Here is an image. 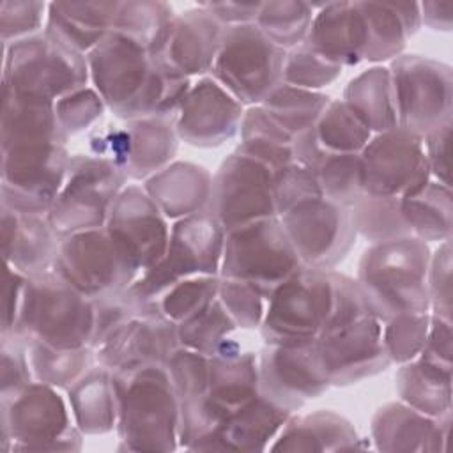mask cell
I'll return each instance as SVG.
<instances>
[{
	"instance_id": "obj_1",
	"label": "cell",
	"mask_w": 453,
	"mask_h": 453,
	"mask_svg": "<svg viewBox=\"0 0 453 453\" xmlns=\"http://www.w3.org/2000/svg\"><path fill=\"white\" fill-rule=\"evenodd\" d=\"M85 58L96 92L122 120L175 119L193 83L188 78H168L147 46L119 32H110Z\"/></svg>"
},
{
	"instance_id": "obj_2",
	"label": "cell",
	"mask_w": 453,
	"mask_h": 453,
	"mask_svg": "<svg viewBox=\"0 0 453 453\" xmlns=\"http://www.w3.org/2000/svg\"><path fill=\"white\" fill-rule=\"evenodd\" d=\"M315 350L333 386L373 377L391 361L382 345V322L372 311L357 281L336 273V303Z\"/></svg>"
},
{
	"instance_id": "obj_3",
	"label": "cell",
	"mask_w": 453,
	"mask_h": 453,
	"mask_svg": "<svg viewBox=\"0 0 453 453\" xmlns=\"http://www.w3.org/2000/svg\"><path fill=\"white\" fill-rule=\"evenodd\" d=\"M428 264V244L416 237L377 242L365 250L356 281L380 322L430 310Z\"/></svg>"
},
{
	"instance_id": "obj_4",
	"label": "cell",
	"mask_w": 453,
	"mask_h": 453,
	"mask_svg": "<svg viewBox=\"0 0 453 453\" xmlns=\"http://www.w3.org/2000/svg\"><path fill=\"white\" fill-rule=\"evenodd\" d=\"M119 389L117 435L122 448L168 451L179 448L180 400L165 365L113 373Z\"/></svg>"
},
{
	"instance_id": "obj_5",
	"label": "cell",
	"mask_w": 453,
	"mask_h": 453,
	"mask_svg": "<svg viewBox=\"0 0 453 453\" xmlns=\"http://www.w3.org/2000/svg\"><path fill=\"white\" fill-rule=\"evenodd\" d=\"M94 317V301L80 294L51 267L27 276L14 333L53 347H90Z\"/></svg>"
},
{
	"instance_id": "obj_6",
	"label": "cell",
	"mask_w": 453,
	"mask_h": 453,
	"mask_svg": "<svg viewBox=\"0 0 453 453\" xmlns=\"http://www.w3.org/2000/svg\"><path fill=\"white\" fill-rule=\"evenodd\" d=\"M260 389L258 354L234 345L211 356L203 391L180 403L179 446L193 449Z\"/></svg>"
},
{
	"instance_id": "obj_7",
	"label": "cell",
	"mask_w": 453,
	"mask_h": 453,
	"mask_svg": "<svg viewBox=\"0 0 453 453\" xmlns=\"http://www.w3.org/2000/svg\"><path fill=\"white\" fill-rule=\"evenodd\" d=\"M336 303V271L301 267L265 299L260 334L265 343L315 342Z\"/></svg>"
},
{
	"instance_id": "obj_8",
	"label": "cell",
	"mask_w": 453,
	"mask_h": 453,
	"mask_svg": "<svg viewBox=\"0 0 453 453\" xmlns=\"http://www.w3.org/2000/svg\"><path fill=\"white\" fill-rule=\"evenodd\" d=\"M88 80L87 58L44 32L4 46V88L14 94L55 104Z\"/></svg>"
},
{
	"instance_id": "obj_9",
	"label": "cell",
	"mask_w": 453,
	"mask_h": 453,
	"mask_svg": "<svg viewBox=\"0 0 453 453\" xmlns=\"http://www.w3.org/2000/svg\"><path fill=\"white\" fill-rule=\"evenodd\" d=\"M285 57L255 23L223 27L211 74L244 108L257 106L281 83Z\"/></svg>"
},
{
	"instance_id": "obj_10",
	"label": "cell",
	"mask_w": 453,
	"mask_h": 453,
	"mask_svg": "<svg viewBox=\"0 0 453 453\" xmlns=\"http://www.w3.org/2000/svg\"><path fill=\"white\" fill-rule=\"evenodd\" d=\"M303 267L278 216L257 219L225 234L219 276L269 294Z\"/></svg>"
},
{
	"instance_id": "obj_11",
	"label": "cell",
	"mask_w": 453,
	"mask_h": 453,
	"mask_svg": "<svg viewBox=\"0 0 453 453\" xmlns=\"http://www.w3.org/2000/svg\"><path fill=\"white\" fill-rule=\"evenodd\" d=\"M126 180L122 168L108 157L92 152L71 156L64 186L46 216L48 223L60 239L103 228Z\"/></svg>"
},
{
	"instance_id": "obj_12",
	"label": "cell",
	"mask_w": 453,
	"mask_h": 453,
	"mask_svg": "<svg viewBox=\"0 0 453 453\" xmlns=\"http://www.w3.org/2000/svg\"><path fill=\"white\" fill-rule=\"evenodd\" d=\"M57 388L32 380L2 395L4 449H80L81 432Z\"/></svg>"
},
{
	"instance_id": "obj_13",
	"label": "cell",
	"mask_w": 453,
	"mask_h": 453,
	"mask_svg": "<svg viewBox=\"0 0 453 453\" xmlns=\"http://www.w3.org/2000/svg\"><path fill=\"white\" fill-rule=\"evenodd\" d=\"M223 242L225 230L209 211L177 219L170 228L165 257L142 273L129 288L142 299L156 303L168 288L186 278L219 276Z\"/></svg>"
},
{
	"instance_id": "obj_14",
	"label": "cell",
	"mask_w": 453,
	"mask_h": 453,
	"mask_svg": "<svg viewBox=\"0 0 453 453\" xmlns=\"http://www.w3.org/2000/svg\"><path fill=\"white\" fill-rule=\"evenodd\" d=\"M65 143L23 142L2 147V205L48 216L67 177Z\"/></svg>"
},
{
	"instance_id": "obj_15",
	"label": "cell",
	"mask_w": 453,
	"mask_h": 453,
	"mask_svg": "<svg viewBox=\"0 0 453 453\" xmlns=\"http://www.w3.org/2000/svg\"><path fill=\"white\" fill-rule=\"evenodd\" d=\"M389 69L398 127L425 138L451 120L453 80L448 64L400 55Z\"/></svg>"
},
{
	"instance_id": "obj_16",
	"label": "cell",
	"mask_w": 453,
	"mask_h": 453,
	"mask_svg": "<svg viewBox=\"0 0 453 453\" xmlns=\"http://www.w3.org/2000/svg\"><path fill=\"white\" fill-rule=\"evenodd\" d=\"M53 269L92 301L127 290L140 276L104 226L62 237Z\"/></svg>"
},
{
	"instance_id": "obj_17",
	"label": "cell",
	"mask_w": 453,
	"mask_h": 453,
	"mask_svg": "<svg viewBox=\"0 0 453 453\" xmlns=\"http://www.w3.org/2000/svg\"><path fill=\"white\" fill-rule=\"evenodd\" d=\"M177 140L173 119L145 117L96 129L90 149L120 166L127 179L147 180L173 161Z\"/></svg>"
},
{
	"instance_id": "obj_18",
	"label": "cell",
	"mask_w": 453,
	"mask_h": 453,
	"mask_svg": "<svg viewBox=\"0 0 453 453\" xmlns=\"http://www.w3.org/2000/svg\"><path fill=\"white\" fill-rule=\"evenodd\" d=\"M303 267L333 269L350 251L356 230L349 207L324 196L304 200L278 216Z\"/></svg>"
},
{
	"instance_id": "obj_19",
	"label": "cell",
	"mask_w": 453,
	"mask_h": 453,
	"mask_svg": "<svg viewBox=\"0 0 453 453\" xmlns=\"http://www.w3.org/2000/svg\"><path fill=\"white\" fill-rule=\"evenodd\" d=\"M274 170L234 150L212 175L209 212L225 234L241 225L274 218Z\"/></svg>"
},
{
	"instance_id": "obj_20",
	"label": "cell",
	"mask_w": 453,
	"mask_h": 453,
	"mask_svg": "<svg viewBox=\"0 0 453 453\" xmlns=\"http://www.w3.org/2000/svg\"><path fill=\"white\" fill-rule=\"evenodd\" d=\"M363 193L403 196L430 177L423 138L395 127L372 134L359 152Z\"/></svg>"
},
{
	"instance_id": "obj_21",
	"label": "cell",
	"mask_w": 453,
	"mask_h": 453,
	"mask_svg": "<svg viewBox=\"0 0 453 453\" xmlns=\"http://www.w3.org/2000/svg\"><path fill=\"white\" fill-rule=\"evenodd\" d=\"M104 228L142 274L165 257L172 226L143 186L126 184L113 202Z\"/></svg>"
},
{
	"instance_id": "obj_22",
	"label": "cell",
	"mask_w": 453,
	"mask_h": 453,
	"mask_svg": "<svg viewBox=\"0 0 453 453\" xmlns=\"http://www.w3.org/2000/svg\"><path fill=\"white\" fill-rule=\"evenodd\" d=\"M221 32L223 27L198 5L175 14L149 46V55L168 78H202L212 67Z\"/></svg>"
},
{
	"instance_id": "obj_23",
	"label": "cell",
	"mask_w": 453,
	"mask_h": 453,
	"mask_svg": "<svg viewBox=\"0 0 453 453\" xmlns=\"http://www.w3.org/2000/svg\"><path fill=\"white\" fill-rule=\"evenodd\" d=\"M177 347V324L159 311H147L122 322L92 350L96 363L111 373H129L147 365H165Z\"/></svg>"
},
{
	"instance_id": "obj_24",
	"label": "cell",
	"mask_w": 453,
	"mask_h": 453,
	"mask_svg": "<svg viewBox=\"0 0 453 453\" xmlns=\"http://www.w3.org/2000/svg\"><path fill=\"white\" fill-rule=\"evenodd\" d=\"M244 106L212 76L191 83L173 126L179 140L195 147H219L239 134Z\"/></svg>"
},
{
	"instance_id": "obj_25",
	"label": "cell",
	"mask_w": 453,
	"mask_h": 453,
	"mask_svg": "<svg viewBox=\"0 0 453 453\" xmlns=\"http://www.w3.org/2000/svg\"><path fill=\"white\" fill-rule=\"evenodd\" d=\"M260 389L281 402L301 409L310 398L324 393L331 384L319 361L315 343H265L258 354Z\"/></svg>"
},
{
	"instance_id": "obj_26",
	"label": "cell",
	"mask_w": 453,
	"mask_h": 453,
	"mask_svg": "<svg viewBox=\"0 0 453 453\" xmlns=\"http://www.w3.org/2000/svg\"><path fill=\"white\" fill-rule=\"evenodd\" d=\"M296 411L292 405L258 389L248 403L196 442L193 449H265Z\"/></svg>"
},
{
	"instance_id": "obj_27",
	"label": "cell",
	"mask_w": 453,
	"mask_h": 453,
	"mask_svg": "<svg viewBox=\"0 0 453 453\" xmlns=\"http://www.w3.org/2000/svg\"><path fill=\"white\" fill-rule=\"evenodd\" d=\"M311 5L315 14L304 42L340 67L363 62L368 48V30L359 2H324Z\"/></svg>"
},
{
	"instance_id": "obj_28",
	"label": "cell",
	"mask_w": 453,
	"mask_h": 453,
	"mask_svg": "<svg viewBox=\"0 0 453 453\" xmlns=\"http://www.w3.org/2000/svg\"><path fill=\"white\" fill-rule=\"evenodd\" d=\"M60 246L46 216L23 214L2 205V253L5 265L34 276L53 267Z\"/></svg>"
},
{
	"instance_id": "obj_29",
	"label": "cell",
	"mask_w": 453,
	"mask_h": 453,
	"mask_svg": "<svg viewBox=\"0 0 453 453\" xmlns=\"http://www.w3.org/2000/svg\"><path fill=\"white\" fill-rule=\"evenodd\" d=\"M451 414L430 418L403 402L380 407L372 419V437L384 451H437L444 449Z\"/></svg>"
},
{
	"instance_id": "obj_30",
	"label": "cell",
	"mask_w": 453,
	"mask_h": 453,
	"mask_svg": "<svg viewBox=\"0 0 453 453\" xmlns=\"http://www.w3.org/2000/svg\"><path fill=\"white\" fill-rule=\"evenodd\" d=\"M120 2H50L44 34L87 57L113 32Z\"/></svg>"
},
{
	"instance_id": "obj_31",
	"label": "cell",
	"mask_w": 453,
	"mask_h": 453,
	"mask_svg": "<svg viewBox=\"0 0 453 453\" xmlns=\"http://www.w3.org/2000/svg\"><path fill=\"white\" fill-rule=\"evenodd\" d=\"M142 186L166 219L177 221L209 209L212 175L200 165L172 161Z\"/></svg>"
},
{
	"instance_id": "obj_32",
	"label": "cell",
	"mask_w": 453,
	"mask_h": 453,
	"mask_svg": "<svg viewBox=\"0 0 453 453\" xmlns=\"http://www.w3.org/2000/svg\"><path fill=\"white\" fill-rule=\"evenodd\" d=\"M269 448L285 451H338L363 448V444L347 418L333 411H315L301 416L292 414Z\"/></svg>"
},
{
	"instance_id": "obj_33",
	"label": "cell",
	"mask_w": 453,
	"mask_h": 453,
	"mask_svg": "<svg viewBox=\"0 0 453 453\" xmlns=\"http://www.w3.org/2000/svg\"><path fill=\"white\" fill-rule=\"evenodd\" d=\"M73 423L81 434H106L117 426L119 389L113 373L97 365L67 389Z\"/></svg>"
},
{
	"instance_id": "obj_34",
	"label": "cell",
	"mask_w": 453,
	"mask_h": 453,
	"mask_svg": "<svg viewBox=\"0 0 453 453\" xmlns=\"http://www.w3.org/2000/svg\"><path fill=\"white\" fill-rule=\"evenodd\" d=\"M359 7L368 30V62L400 57L409 37L421 27L418 2H359Z\"/></svg>"
},
{
	"instance_id": "obj_35",
	"label": "cell",
	"mask_w": 453,
	"mask_h": 453,
	"mask_svg": "<svg viewBox=\"0 0 453 453\" xmlns=\"http://www.w3.org/2000/svg\"><path fill=\"white\" fill-rule=\"evenodd\" d=\"M67 134L62 129L55 104L4 88L2 104V147L23 142H55L65 143Z\"/></svg>"
},
{
	"instance_id": "obj_36",
	"label": "cell",
	"mask_w": 453,
	"mask_h": 453,
	"mask_svg": "<svg viewBox=\"0 0 453 453\" xmlns=\"http://www.w3.org/2000/svg\"><path fill=\"white\" fill-rule=\"evenodd\" d=\"M396 393L400 402L430 416L451 414V370L414 357L396 372Z\"/></svg>"
},
{
	"instance_id": "obj_37",
	"label": "cell",
	"mask_w": 453,
	"mask_h": 453,
	"mask_svg": "<svg viewBox=\"0 0 453 453\" xmlns=\"http://www.w3.org/2000/svg\"><path fill=\"white\" fill-rule=\"evenodd\" d=\"M372 134L398 127L389 69L370 67L352 78L342 99Z\"/></svg>"
},
{
	"instance_id": "obj_38",
	"label": "cell",
	"mask_w": 453,
	"mask_h": 453,
	"mask_svg": "<svg viewBox=\"0 0 453 453\" xmlns=\"http://www.w3.org/2000/svg\"><path fill=\"white\" fill-rule=\"evenodd\" d=\"M400 212L412 237L449 241L451 237V189L434 179L400 196Z\"/></svg>"
},
{
	"instance_id": "obj_39",
	"label": "cell",
	"mask_w": 453,
	"mask_h": 453,
	"mask_svg": "<svg viewBox=\"0 0 453 453\" xmlns=\"http://www.w3.org/2000/svg\"><path fill=\"white\" fill-rule=\"evenodd\" d=\"M239 136L241 142L235 150L267 165L274 172L296 161L294 136L280 127L260 104L244 110Z\"/></svg>"
},
{
	"instance_id": "obj_40",
	"label": "cell",
	"mask_w": 453,
	"mask_h": 453,
	"mask_svg": "<svg viewBox=\"0 0 453 453\" xmlns=\"http://www.w3.org/2000/svg\"><path fill=\"white\" fill-rule=\"evenodd\" d=\"M28 361L34 380L69 389L94 366L96 356L90 347L65 349L28 340Z\"/></svg>"
},
{
	"instance_id": "obj_41",
	"label": "cell",
	"mask_w": 453,
	"mask_h": 453,
	"mask_svg": "<svg viewBox=\"0 0 453 453\" xmlns=\"http://www.w3.org/2000/svg\"><path fill=\"white\" fill-rule=\"evenodd\" d=\"M331 97L324 92L280 83L264 101L265 113L294 138L315 126Z\"/></svg>"
},
{
	"instance_id": "obj_42",
	"label": "cell",
	"mask_w": 453,
	"mask_h": 453,
	"mask_svg": "<svg viewBox=\"0 0 453 453\" xmlns=\"http://www.w3.org/2000/svg\"><path fill=\"white\" fill-rule=\"evenodd\" d=\"M350 219L356 235L365 237L372 244L412 237L400 212V198L375 196L363 193L350 207Z\"/></svg>"
},
{
	"instance_id": "obj_43",
	"label": "cell",
	"mask_w": 453,
	"mask_h": 453,
	"mask_svg": "<svg viewBox=\"0 0 453 453\" xmlns=\"http://www.w3.org/2000/svg\"><path fill=\"white\" fill-rule=\"evenodd\" d=\"M235 329L237 324L216 297L203 310L177 324V338L182 347L205 356H216L235 343L232 338Z\"/></svg>"
},
{
	"instance_id": "obj_44",
	"label": "cell",
	"mask_w": 453,
	"mask_h": 453,
	"mask_svg": "<svg viewBox=\"0 0 453 453\" xmlns=\"http://www.w3.org/2000/svg\"><path fill=\"white\" fill-rule=\"evenodd\" d=\"M322 191V196L350 207L363 195L359 154H336L320 150L308 166Z\"/></svg>"
},
{
	"instance_id": "obj_45",
	"label": "cell",
	"mask_w": 453,
	"mask_h": 453,
	"mask_svg": "<svg viewBox=\"0 0 453 453\" xmlns=\"http://www.w3.org/2000/svg\"><path fill=\"white\" fill-rule=\"evenodd\" d=\"M315 9L310 2H262L255 25L281 50L290 51L308 37Z\"/></svg>"
},
{
	"instance_id": "obj_46",
	"label": "cell",
	"mask_w": 453,
	"mask_h": 453,
	"mask_svg": "<svg viewBox=\"0 0 453 453\" xmlns=\"http://www.w3.org/2000/svg\"><path fill=\"white\" fill-rule=\"evenodd\" d=\"M320 147L336 154H359L372 138L370 129L342 101H329L313 126Z\"/></svg>"
},
{
	"instance_id": "obj_47",
	"label": "cell",
	"mask_w": 453,
	"mask_h": 453,
	"mask_svg": "<svg viewBox=\"0 0 453 453\" xmlns=\"http://www.w3.org/2000/svg\"><path fill=\"white\" fill-rule=\"evenodd\" d=\"M219 276L200 274L186 278L168 288L156 303L161 315L173 324H180L203 310L218 297Z\"/></svg>"
},
{
	"instance_id": "obj_48",
	"label": "cell",
	"mask_w": 453,
	"mask_h": 453,
	"mask_svg": "<svg viewBox=\"0 0 453 453\" xmlns=\"http://www.w3.org/2000/svg\"><path fill=\"white\" fill-rule=\"evenodd\" d=\"M173 16L172 7L165 2H120L113 32L124 34L149 50Z\"/></svg>"
},
{
	"instance_id": "obj_49",
	"label": "cell",
	"mask_w": 453,
	"mask_h": 453,
	"mask_svg": "<svg viewBox=\"0 0 453 453\" xmlns=\"http://www.w3.org/2000/svg\"><path fill=\"white\" fill-rule=\"evenodd\" d=\"M430 313H402L382 322V345L391 363H407L419 356L428 333Z\"/></svg>"
},
{
	"instance_id": "obj_50",
	"label": "cell",
	"mask_w": 453,
	"mask_h": 453,
	"mask_svg": "<svg viewBox=\"0 0 453 453\" xmlns=\"http://www.w3.org/2000/svg\"><path fill=\"white\" fill-rule=\"evenodd\" d=\"M342 71L343 67L329 62L313 51L306 42H303L297 48L287 51L281 81L299 88L320 92V88L336 81Z\"/></svg>"
},
{
	"instance_id": "obj_51",
	"label": "cell",
	"mask_w": 453,
	"mask_h": 453,
	"mask_svg": "<svg viewBox=\"0 0 453 453\" xmlns=\"http://www.w3.org/2000/svg\"><path fill=\"white\" fill-rule=\"evenodd\" d=\"M209 365L211 356L191 350L188 347L179 345L172 352L165 366L170 373L180 403L193 396H198L203 391L209 377Z\"/></svg>"
},
{
	"instance_id": "obj_52",
	"label": "cell",
	"mask_w": 453,
	"mask_h": 453,
	"mask_svg": "<svg viewBox=\"0 0 453 453\" xmlns=\"http://www.w3.org/2000/svg\"><path fill=\"white\" fill-rule=\"evenodd\" d=\"M104 108L106 104L94 87L78 88L55 103L57 119L67 136L94 127L103 117Z\"/></svg>"
},
{
	"instance_id": "obj_53",
	"label": "cell",
	"mask_w": 453,
	"mask_h": 453,
	"mask_svg": "<svg viewBox=\"0 0 453 453\" xmlns=\"http://www.w3.org/2000/svg\"><path fill=\"white\" fill-rule=\"evenodd\" d=\"M218 299L226 308L237 327H260L265 311V297L257 288L248 283L219 276Z\"/></svg>"
},
{
	"instance_id": "obj_54",
	"label": "cell",
	"mask_w": 453,
	"mask_h": 453,
	"mask_svg": "<svg viewBox=\"0 0 453 453\" xmlns=\"http://www.w3.org/2000/svg\"><path fill=\"white\" fill-rule=\"evenodd\" d=\"M48 18L46 2H25V0H5L0 4V32L4 46L37 35L44 32Z\"/></svg>"
},
{
	"instance_id": "obj_55",
	"label": "cell",
	"mask_w": 453,
	"mask_h": 453,
	"mask_svg": "<svg viewBox=\"0 0 453 453\" xmlns=\"http://www.w3.org/2000/svg\"><path fill=\"white\" fill-rule=\"evenodd\" d=\"M273 193H274L276 216L287 212L288 209H292L294 205L304 200L322 196L320 186L313 172L297 161L274 172Z\"/></svg>"
},
{
	"instance_id": "obj_56",
	"label": "cell",
	"mask_w": 453,
	"mask_h": 453,
	"mask_svg": "<svg viewBox=\"0 0 453 453\" xmlns=\"http://www.w3.org/2000/svg\"><path fill=\"white\" fill-rule=\"evenodd\" d=\"M430 315L451 320V244L442 241L428 264Z\"/></svg>"
},
{
	"instance_id": "obj_57",
	"label": "cell",
	"mask_w": 453,
	"mask_h": 453,
	"mask_svg": "<svg viewBox=\"0 0 453 453\" xmlns=\"http://www.w3.org/2000/svg\"><path fill=\"white\" fill-rule=\"evenodd\" d=\"M34 380L28 361V340L19 333L2 334V395L14 393Z\"/></svg>"
},
{
	"instance_id": "obj_58",
	"label": "cell",
	"mask_w": 453,
	"mask_h": 453,
	"mask_svg": "<svg viewBox=\"0 0 453 453\" xmlns=\"http://www.w3.org/2000/svg\"><path fill=\"white\" fill-rule=\"evenodd\" d=\"M449 133H451V120L439 126L432 133L423 138L425 157L428 165L430 177L444 186L451 188L449 179Z\"/></svg>"
},
{
	"instance_id": "obj_59",
	"label": "cell",
	"mask_w": 453,
	"mask_h": 453,
	"mask_svg": "<svg viewBox=\"0 0 453 453\" xmlns=\"http://www.w3.org/2000/svg\"><path fill=\"white\" fill-rule=\"evenodd\" d=\"M418 357L435 366L451 370V320L430 315L425 345Z\"/></svg>"
},
{
	"instance_id": "obj_60",
	"label": "cell",
	"mask_w": 453,
	"mask_h": 453,
	"mask_svg": "<svg viewBox=\"0 0 453 453\" xmlns=\"http://www.w3.org/2000/svg\"><path fill=\"white\" fill-rule=\"evenodd\" d=\"M205 9L221 27L255 23L262 2H202L198 4Z\"/></svg>"
},
{
	"instance_id": "obj_61",
	"label": "cell",
	"mask_w": 453,
	"mask_h": 453,
	"mask_svg": "<svg viewBox=\"0 0 453 453\" xmlns=\"http://www.w3.org/2000/svg\"><path fill=\"white\" fill-rule=\"evenodd\" d=\"M27 276L9 265H5V285H4V317H2V334L16 329L23 290H25Z\"/></svg>"
},
{
	"instance_id": "obj_62",
	"label": "cell",
	"mask_w": 453,
	"mask_h": 453,
	"mask_svg": "<svg viewBox=\"0 0 453 453\" xmlns=\"http://www.w3.org/2000/svg\"><path fill=\"white\" fill-rule=\"evenodd\" d=\"M421 23L432 30H451L453 21V4L451 2H421L419 4Z\"/></svg>"
}]
</instances>
